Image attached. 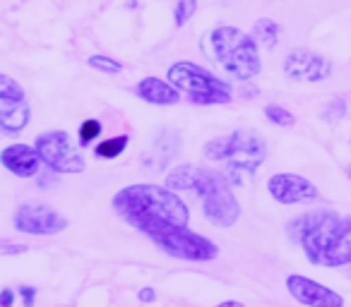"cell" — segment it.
Here are the masks:
<instances>
[{
  "label": "cell",
  "mask_w": 351,
  "mask_h": 307,
  "mask_svg": "<svg viewBox=\"0 0 351 307\" xmlns=\"http://www.w3.org/2000/svg\"><path fill=\"white\" fill-rule=\"evenodd\" d=\"M195 10H197V0H178V5H176V12H173L176 25L183 27L193 15H195Z\"/></svg>",
  "instance_id": "ffe728a7"
},
{
  "label": "cell",
  "mask_w": 351,
  "mask_h": 307,
  "mask_svg": "<svg viewBox=\"0 0 351 307\" xmlns=\"http://www.w3.org/2000/svg\"><path fill=\"white\" fill-rule=\"evenodd\" d=\"M99 135H101V122H99L97 118H89V120H84L82 127H80V142H82V144L94 142Z\"/></svg>",
  "instance_id": "44dd1931"
},
{
  "label": "cell",
  "mask_w": 351,
  "mask_h": 307,
  "mask_svg": "<svg viewBox=\"0 0 351 307\" xmlns=\"http://www.w3.org/2000/svg\"><path fill=\"white\" fill-rule=\"evenodd\" d=\"M346 176H349V178H351V166H349V168H346Z\"/></svg>",
  "instance_id": "83f0119b"
},
{
  "label": "cell",
  "mask_w": 351,
  "mask_h": 307,
  "mask_svg": "<svg viewBox=\"0 0 351 307\" xmlns=\"http://www.w3.org/2000/svg\"><path fill=\"white\" fill-rule=\"evenodd\" d=\"M344 113H346V103L341 101V98H337V101L325 111V118H330V120H337V118H341Z\"/></svg>",
  "instance_id": "603a6c76"
},
{
  "label": "cell",
  "mask_w": 351,
  "mask_h": 307,
  "mask_svg": "<svg viewBox=\"0 0 351 307\" xmlns=\"http://www.w3.org/2000/svg\"><path fill=\"white\" fill-rule=\"evenodd\" d=\"M154 291H152V288H142V291H140V300L142 302H152V300H154Z\"/></svg>",
  "instance_id": "484cf974"
},
{
  "label": "cell",
  "mask_w": 351,
  "mask_h": 307,
  "mask_svg": "<svg viewBox=\"0 0 351 307\" xmlns=\"http://www.w3.org/2000/svg\"><path fill=\"white\" fill-rule=\"evenodd\" d=\"M178 146L181 144H178L176 132H171V130L159 132V135L152 139V146H149V151H147L145 163L149 168H164L166 163L178 154Z\"/></svg>",
  "instance_id": "2e32d148"
},
{
  "label": "cell",
  "mask_w": 351,
  "mask_h": 307,
  "mask_svg": "<svg viewBox=\"0 0 351 307\" xmlns=\"http://www.w3.org/2000/svg\"><path fill=\"white\" fill-rule=\"evenodd\" d=\"M181 89L173 87V84H166L159 77H145L137 84V96L147 103H154V106H173V103L181 101L178 96Z\"/></svg>",
  "instance_id": "9a60e30c"
},
{
  "label": "cell",
  "mask_w": 351,
  "mask_h": 307,
  "mask_svg": "<svg viewBox=\"0 0 351 307\" xmlns=\"http://www.w3.org/2000/svg\"><path fill=\"white\" fill-rule=\"evenodd\" d=\"M169 82L173 87H178L183 94H188L193 103L200 106H212V103H229L234 98L231 87L224 79L215 77L212 72H207L205 68L193 63H173L166 72Z\"/></svg>",
  "instance_id": "52a82bcc"
},
{
  "label": "cell",
  "mask_w": 351,
  "mask_h": 307,
  "mask_svg": "<svg viewBox=\"0 0 351 307\" xmlns=\"http://www.w3.org/2000/svg\"><path fill=\"white\" fill-rule=\"evenodd\" d=\"M20 293H22V297H25V305H27V307L34 305V293H36V288H32V286H22V288H20Z\"/></svg>",
  "instance_id": "cb8c5ba5"
},
{
  "label": "cell",
  "mask_w": 351,
  "mask_h": 307,
  "mask_svg": "<svg viewBox=\"0 0 351 307\" xmlns=\"http://www.w3.org/2000/svg\"><path fill=\"white\" fill-rule=\"evenodd\" d=\"M29 122V103H27L25 89L12 77H0V130L5 135L25 130Z\"/></svg>",
  "instance_id": "9c48e42d"
},
{
  "label": "cell",
  "mask_w": 351,
  "mask_h": 307,
  "mask_svg": "<svg viewBox=\"0 0 351 307\" xmlns=\"http://www.w3.org/2000/svg\"><path fill=\"white\" fill-rule=\"evenodd\" d=\"M12 300H15V297H12V291L10 288H5V291H3V307H10Z\"/></svg>",
  "instance_id": "4316f807"
},
{
  "label": "cell",
  "mask_w": 351,
  "mask_h": 307,
  "mask_svg": "<svg viewBox=\"0 0 351 307\" xmlns=\"http://www.w3.org/2000/svg\"><path fill=\"white\" fill-rule=\"evenodd\" d=\"M3 166L8 168L10 173L20 178H32L36 171H39V161H41V154L36 146L29 144H12L3 151Z\"/></svg>",
  "instance_id": "5bb4252c"
},
{
  "label": "cell",
  "mask_w": 351,
  "mask_h": 307,
  "mask_svg": "<svg viewBox=\"0 0 351 307\" xmlns=\"http://www.w3.org/2000/svg\"><path fill=\"white\" fill-rule=\"evenodd\" d=\"M265 116H267V120H272L274 125H279V127H289V125H293V116L287 111V108H282V106H267L265 108Z\"/></svg>",
  "instance_id": "d6986e66"
},
{
  "label": "cell",
  "mask_w": 351,
  "mask_h": 307,
  "mask_svg": "<svg viewBox=\"0 0 351 307\" xmlns=\"http://www.w3.org/2000/svg\"><path fill=\"white\" fill-rule=\"evenodd\" d=\"M36 149L41 154V161L56 173H82L84 157L80 154L77 144L68 132H44L36 137Z\"/></svg>",
  "instance_id": "ba28073f"
},
{
  "label": "cell",
  "mask_w": 351,
  "mask_h": 307,
  "mask_svg": "<svg viewBox=\"0 0 351 307\" xmlns=\"http://www.w3.org/2000/svg\"><path fill=\"white\" fill-rule=\"evenodd\" d=\"M125 146H128V137L125 135H121V137H111V139H104V142H99L97 144V154L99 159H118L125 151Z\"/></svg>",
  "instance_id": "ac0fdd59"
},
{
  "label": "cell",
  "mask_w": 351,
  "mask_h": 307,
  "mask_svg": "<svg viewBox=\"0 0 351 307\" xmlns=\"http://www.w3.org/2000/svg\"><path fill=\"white\" fill-rule=\"evenodd\" d=\"M135 230H140L142 235L152 240L159 250H164L169 257L186 259V262H210L219 254L212 240L202 238V235L188 230V226L171 224V221L161 219H145L140 224L132 226Z\"/></svg>",
  "instance_id": "5b68a950"
},
{
  "label": "cell",
  "mask_w": 351,
  "mask_h": 307,
  "mask_svg": "<svg viewBox=\"0 0 351 307\" xmlns=\"http://www.w3.org/2000/svg\"><path fill=\"white\" fill-rule=\"evenodd\" d=\"M267 190L279 204H301L317 200V187L311 181L293 173H277L267 181Z\"/></svg>",
  "instance_id": "7c38bea8"
},
{
  "label": "cell",
  "mask_w": 351,
  "mask_h": 307,
  "mask_svg": "<svg viewBox=\"0 0 351 307\" xmlns=\"http://www.w3.org/2000/svg\"><path fill=\"white\" fill-rule=\"evenodd\" d=\"M111 204L113 211L130 226L145 219H161L181 226H188V221H191V211H188L186 202L171 187L147 185V183L128 185L121 192H116Z\"/></svg>",
  "instance_id": "3957f363"
},
{
  "label": "cell",
  "mask_w": 351,
  "mask_h": 307,
  "mask_svg": "<svg viewBox=\"0 0 351 307\" xmlns=\"http://www.w3.org/2000/svg\"><path fill=\"white\" fill-rule=\"evenodd\" d=\"M25 245H3V254H17V252H25Z\"/></svg>",
  "instance_id": "d4e9b609"
},
{
  "label": "cell",
  "mask_w": 351,
  "mask_h": 307,
  "mask_svg": "<svg viewBox=\"0 0 351 307\" xmlns=\"http://www.w3.org/2000/svg\"><path fill=\"white\" fill-rule=\"evenodd\" d=\"M212 51L219 65L231 75V77L248 82V79L258 77L260 72V53L255 36L250 39L236 27H217L210 36Z\"/></svg>",
  "instance_id": "8992f818"
},
{
  "label": "cell",
  "mask_w": 351,
  "mask_h": 307,
  "mask_svg": "<svg viewBox=\"0 0 351 307\" xmlns=\"http://www.w3.org/2000/svg\"><path fill=\"white\" fill-rule=\"evenodd\" d=\"M205 157L224 163L226 178L234 183H243L253 178L260 163L267 157V146L255 132L236 130L229 137H217L205 144Z\"/></svg>",
  "instance_id": "277c9868"
},
{
  "label": "cell",
  "mask_w": 351,
  "mask_h": 307,
  "mask_svg": "<svg viewBox=\"0 0 351 307\" xmlns=\"http://www.w3.org/2000/svg\"><path fill=\"white\" fill-rule=\"evenodd\" d=\"M289 235L317 267L351 264V216L311 211L289 224Z\"/></svg>",
  "instance_id": "6da1fadb"
},
{
  "label": "cell",
  "mask_w": 351,
  "mask_h": 307,
  "mask_svg": "<svg viewBox=\"0 0 351 307\" xmlns=\"http://www.w3.org/2000/svg\"><path fill=\"white\" fill-rule=\"evenodd\" d=\"M284 72L296 82H322L332 75V63L320 53L298 49L287 55L284 60Z\"/></svg>",
  "instance_id": "8fae6325"
},
{
  "label": "cell",
  "mask_w": 351,
  "mask_h": 307,
  "mask_svg": "<svg viewBox=\"0 0 351 307\" xmlns=\"http://www.w3.org/2000/svg\"><path fill=\"white\" fill-rule=\"evenodd\" d=\"M253 36L265 46V49H274L279 41V27L272 20H260L253 29Z\"/></svg>",
  "instance_id": "e0dca14e"
},
{
  "label": "cell",
  "mask_w": 351,
  "mask_h": 307,
  "mask_svg": "<svg viewBox=\"0 0 351 307\" xmlns=\"http://www.w3.org/2000/svg\"><path fill=\"white\" fill-rule=\"evenodd\" d=\"M171 190H195L205 209V219L219 228H231L239 221L241 206L229 187V178L197 166H178L166 176Z\"/></svg>",
  "instance_id": "7a4b0ae2"
},
{
  "label": "cell",
  "mask_w": 351,
  "mask_h": 307,
  "mask_svg": "<svg viewBox=\"0 0 351 307\" xmlns=\"http://www.w3.org/2000/svg\"><path fill=\"white\" fill-rule=\"evenodd\" d=\"M287 288L301 305H311V307H341L344 305V297H341L339 293L330 291V288L320 286L317 281H311V278H306V276H289Z\"/></svg>",
  "instance_id": "4fadbf2b"
},
{
  "label": "cell",
  "mask_w": 351,
  "mask_h": 307,
  "mask_svg": "<svg viewBox=\"0 0 351 307\" xmlns=\"http://www.w3.org/2000/svg\"><path fill=\"white\" fill-rule=\"evenodd\" d=\"M15 228L29 235H56L68 228V221L46 204H25L15 214Z\"/></svg>",
  "instance_id": "30bf717a"
},
{
  "label": "cell",
  "mask_w": 351,
  "mask_h": 307,
  "mask_svg": "<svg viewBox=\"0 0 351 307\" xmlns=\"http://www.w3.org/2000/svg\"><path fill=\"white\" fill-rule=\"evenodd\" d=\"M87 63L92 65V68L101 70V72H111V75L121 72V63L113 58H106V55H92V58H87Z\"/></svg>",
  "instance_id": "7402d4cb"
}]
</instances>
